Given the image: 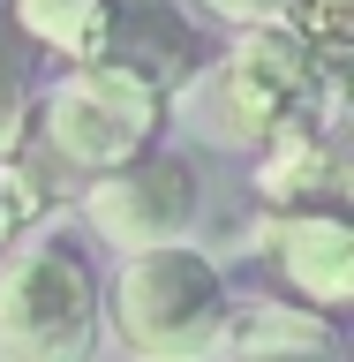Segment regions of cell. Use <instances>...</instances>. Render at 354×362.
Returning <instances> with one entry per match:
<instances>
[{
  "mask_svg": "<svg viewBox=\"0 0 354 362\" xmlns=\"http://www.w3.org/2000/svg\"><path fill=\"white\" fill-rule=\"evenodd\" d=\"M339 76H347V61H324V53L279 16V23L226 30V53H211L166 106L189 113V129H196L211 151L249 158V151H264L287 121H302V113L339 121Z\"/></svg>",
  "mask_w": 354,
  "mask_h": 362,
  "instance_id": "1",
  "label": "cell"
},
{
  "mask_svg": "<svg viewBox=\"0 0 354 362\" xmlns=\"http://www.w3.org/2000/svg\"><path fill=\"white\" fill-rule=\"evenodd\" d=\"M166 90L129 76L121 61H61L30 98V136L23 158L45 189H83L90 174H106L143 144L166 136Z\"/></svg>",
  "mask_w": 354,
  "mask_h": 362,
  "instance_id": "2",
  "label": "cell"
},
{
  "mask_svg": "<svg viewBox=\"0 0 354 362\" xmlns=\"http://www.w3.org/2000/svg\"><path fill=\"white\" fill-rule=\"evenodd\" d=\"M226 302H234V279L196 234L121 249L106 279V325L129 362H219Z\"/></svg>",
  "mask_w": 354,
  "mask_h": 362,
  "instance_id": "3",
  "label": "cell"
},
{
  "mask_svg": "<svg viewBox=\"0 0 354 362\" xmlns=\"http://www.w3.org/2000/svg\"><path fill=\"white\" fill-rule=\"evenodd\" d=\"M106 279L61 226H23L0 249V362H98Z\"/></svg>",
  "mask_w": 354,
  "mask_h": 362,
  "instance_id": "4",
  "label": "cell"
},
{
  "mask_svg": "<svg viewBox=\"0 0 354 362\" xmlns=\"http://www.w3.org/2000/svg\"><path fill=\"white\" fill-rule=\"evenodd\" d=\"M76 211L113 257L121 249H151V242H189L203 226V174L174 144H143L136 158L90 174L76 189Z\"/></svg>",
  "mask_w": 354,
  "mask_h": 362,
  "instance_id": "5",
  "label": "cell"
},
{
  "mask_svg": "<svg viewBox=\"0 0 354 362\" xmlns=\"http://www.w3.org/2000/svg\"><path fill=\"white\" fill-rule=\"evenodd\" d=\"M256 257L271 264V279L294 302L317 310H347L354 302V219L332 197H302V204H264V219L249 226Z\"/></svg>",
  "mask_w": 354,
  "mask_h": 362,
  "instance_id": "6",
  "label": "cell"
},
{
  "mask_svg": "<svg viewBox=\"0 0 354 362\" xmlns=\"http://www.w3.org/2000/svg\"><path fill=\"white\" fill-rule=\"evenodd\" d=\"M98 61H121L129 76H143L151 90L174 98V90L211 61V45L196 38V23L181 16L174 0H113V23H106Z\"/></svg>",
  "mask_w": 354,
  "mask_h": 362,
  "instance_id": "7",
  "label": "cell"
},
{
  "mask_svg": "<svg viewBox=\"0 0 354 362\" xmlns=\"http://www.w3.org/2000/svg\"><path fill=\"white\" fill-rule=\"evenodd\" d=\"M339 317L317 310V302H294V294H234L219 325V362H256V355H287V347H332Z\"/></svg>",
  "mask_w": 354,
  "mask_h": 362,
  "instance_id": "8",
  "label": "cell"
},
{
  "mask_svg": "<svg viewBox=\"0 0 354 362\" xmlns=\"http://www.w3.org/2000/svg\"><path fill=\"white\" fill-rule=\"evenodd\" d=\"M256 158V197L264 204H302V197H332L339 189V121L324 113H302L271 136Z\"/></svg>",
  "mask_w": 354,
  "mask_h": 362,
  "instance_id": "9",
  "label": "cell"
},
{
  "mask_svg": "<svg viewBox=\"0 0 354 362\" xmlns=\"http://www.w3.org/2000/svg\"><path fill=\"white\" fill-rule=\"evenodd\" d=\"M16 38L45 61H98L113 23V0H8Z\"/></svg>",
  "mask_w": 354,
  "mask_h": 362,
  "instance_id": "10",
  "label": "cell"
},
{
  "mask_svg": "<svg viewBox=\"0 0 354 362\" xmlns=\"http://www.w3.org/2000/svg\"><path fill=\"white\" fill-rule=\"evenodd\" d=\"M287 23L317 45V53H324V61H347V45H354V16H347V0H294Z\"/></svg>",
  "mask_w": 354,
  "mask_h": 362,
  "instance_id": "11",
  "label": "cell"
},
{
  "mask_svg": "<svg viewBox=\"0 0 354 362\" xmlns=\"http://www.w3.org/2000/svg\"><path fill=\"white\" fill-rule=\"evenodd\" d=\"M196 8L219 23V30H249V23H279L294 0H196Z\"/></svg>",
  "mask_w": 354,
  "mask_h": 362,
  "instance_id": "12",
  "label": "cell"
},
{
  "mask_svg": "<svg viewBox=\"0 0 354 362\" xmlns=\"http://www.w3.org/2000/svg\"><path fill=\"white\" fill-rule=\"evenodd\" d=\"M256 362H347V339H332V347H287V355H256Z\"/></svg>",
  "mask_w": 354,
  "mask_h": 362,
  "instance_id": "13",
  "label": "cell"
},
{
  "mask_svg": "<svg viewBox=\"0 0 354 362\" xmlns=\"http://www.w3.org/2000/svg\"><path fill=\"white\" fill-rule=\"evenodd\" d=\"M0 249H8V242H0Z\"/></svg>",
  "mask_w": 354,
  "mask_h": 362,
  "instance_id": "14",
  "label": "cell"
}]
</instances>
